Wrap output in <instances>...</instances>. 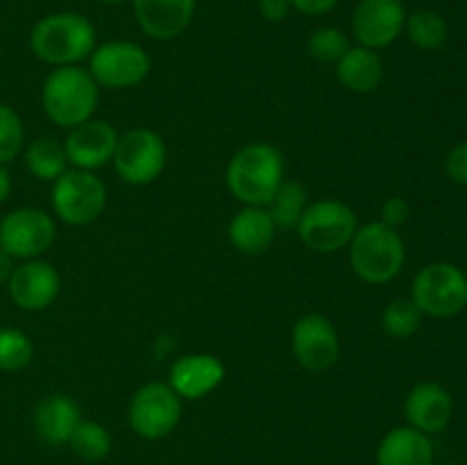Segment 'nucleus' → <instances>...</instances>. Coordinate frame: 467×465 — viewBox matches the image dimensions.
Listing matches in <instances>:
<instances>
[{"label":"nucleus","mask_w":467,"mask_h":465,"mask_svg":"<svg viewBox=\"0 0 467 465\" xmlns=\"http://www.w3.org/2000/svg\"><path fill=\"white\" fill-rule=\"evenodd\" d=\"M283 181L285 162L281 150L265 141L242 146L226 167L228 191L244 205L267 208Z\"/></svg>","instance_id":"obj_1"},{"label":"nucleus","mask_w":467,"mask_h":465,"mask_svg":"<svg viewBox=\"0 0 467 465\" xmlns=\"http://www.w3.org/2000/svg\"><path fill=\"white\" fill-rule=\"evenodd\" d=\"M30 48L41 62L53 67H76L94 53L96 30L82 14H50L32 27Z\"/></svg>","instance_id":"obj_2"},{"label":"nucleus","mask_w":467,"mask_h":465,"mask_svg":"<svg viewBox=\"0 0 467 465\" xmlns=\"http://www.w3.org/2000/svg\"><path fill=\"white\" fill-rule=\"evenodd\" d=\"M44 112L55 126L76 128L89 121L99 105V85L87 68L55 67L41 89Z\"/></svg>","instance_id":"obj_3"},{"label":"nucleus","mask_w":467,"mask_h":465,"mask_svg":"<svg viewBox=\"0 0 467 465\" xmlns=\"http://www.w3.org/2000/svg\"><path fill=\"white\" fill-rule=\"evenodd\" d=\"M349 263L356 276L369 285H383L400 276L406 263V244L397 228L381 222L358 226L349 242Z\"/></svg>","instance_id":"obj_4"},{"label":"nucleus","mask_w":467,"mask_h":465,"mask_svg":"<svg viewBox=\"0 0 467 465\" xmlns=\"http://www.w3.org/2000/svg\"><path fill=\"white\" fill-rule=\"evenodd\" d=\"M410 299L429 317H454L467 305V276L451 263H431L413 278Z\"/></svg>","instance_id":"obj_5"},{"label":"nucleus","mask_w":467,"mask_h":465,"mask_svg":"<svg viewBox=\"0 0 467 465\" xmlns=\"http://www.w3.org/2000/svg\"><path fill=\"white\" fill-rule=\"evenodd\" d=\"M356 231H358L356 212L336 199H324L308 205L301 214V222L296 223L299 240L313 253H337L349 246Z\"/></svg>","instance_id":"obj_6"},{"label":"nucleus","mask_w":467,"mask_h":465,"mask_svg":"<svg viewBox=\"0 0 467 465\" xmlns=\"http://www.w3.org/2000/svg\"><path fill=\"white\" fill-rule=\"evenodd\" d=\"M108 187L94 171L67 169L53 182L55 214L68 226H87L103 214Z\"/></svg>","instance_id":"obj_7"},{"label":"nucleus","mask_w":467,"mask_h":465,"mask_svg":"<svg viewBox=\"0 0 467 465\" xmlns=\"http://www.w3.org/2000/svg\"><path fill=\"white\" fill-rule=\"evenodd\" d=\"M112 164L128 185H150L167 167V146L155 130L135 128L119 137Z\"/></svg>","instance_id":"obj_8"},{"label":"nucleus","mask_w":467,"mask_h":465,"mask_svg":"<svg viewBox=\"0 0 467 465\" xmlns=\"http://www.w3.org/2000/svg\"><path fill=\"white\" fill-rule=\"evenodd\" d=\"M182 415V399L169 383H146L132 395L128 422L144 440H160L178 427Z\"/></svg>","instance_id":"obj_9"},{"label":"nucleus","mask_w":467,"mask_h":465,"mask_svg":"<svg viewBox=\"0 0 467 465\" xmlns=\"http://www.w3.org/2000/svg\"><path fill=\"white\" fill-rule=\"evenodd\" d=\"M89 73L105 89H130L146 80L150 57L135 41H108L89 55Z\"/></svg>","instance_id":"obj_10"},{"label":"nucleus","mask_w":467,"mask_h":465,"mask_svg":"<svg viewBox=\"0 0 467 465\" xmlns=\"http://www.w3.org/2000/svg\"><path fill=\"white\" fill-rule=\"evenodd\" d=\"M57 237L53 217L39 208H18L0 222V249L12 258L32 260L53 246Z\"/></svg>","instance_id":"obj_11"},{"label":"nucleus","mask_w":467,"mask_h":465,"mask_svg":"<svg viewBox=\"0 0 467 465\" xmlns=\"http://www.w3.org/2000/svg\"><path fill=\"white\" fill-rule=\"evenodd\" d=\"M292 354L301 367L310 372H327L340 358V337L331 319L308 313L296 319L292 328Z\"/></svg>","instance_id":"obj_12"},{"label":"nucleus","mask_w":467,"mask_h":465,"mask_svg":"<svg viewBox=\"0 0 467 465\" xmlns=\"http://www.w3.org/2000/svg\"><path fill=\"white\" fill-rule=\"evenodd\" d=\"M406 16L401 0H360L351 16L354 39L365 48H388L404 32Z\"/></svg>","instance_id":"obj_13"},{"label":"nucleus","mask_w":467,"mask_h":465,"mask_svg":"<svg viewBox=\"0 0 467 465\" xmlns=\"http://www.w3.org/2000/svg\"><path fill=\"white\" fill-rule=\"evenodd\" d=\"M117 144L119 132L112 123L89 119L68 130L67 140H64V150H67L68 164H73L76 169H85V171H96L112 162Z\"/></svg>","instance_id":"obj_14"},{"label":"nucleus","mask_w":467,"mask_h":465,"mask_svg":"<svg viewBox=\"0 0 467 465\" xmlns=\"http://www.w3.org/2000/svg\"><path fill=\"white\" fill-rule=\"evenodd\" d=\"M62 278L57 269L50 263L39 258L26 260L21 267L14 269L12 278L7 283L9 296L21 310H46L59 294Z\"/></svg>","instance_id":"obj_15"},{"label":"nucleus","mask_w":467,"mask_h":465,"mask_svg":"<svg viewBox=\"0 0 467 465\" xmlns=\"http://www.w3.org/2000/svg\"><path fill=\"white\" fill-rule=\"evenodd\" d=\"M226 378V367L213 354H187L169 369V386L181 399H203Z\"/></svg>","instance_id":"obj_16"},{"label":"nucleus","mask_w":467,"mask_h":465,"mask_svg":"<svg viewBox=\"0 0 467 465\" xmlns=\"http://www.w3.org/2000/svg\"><path fill=\"white\" fill-rule=\"evenodd\" d=\"M404 415L409 419V427L427 433L445 431L447 424L454 415V399L441 383L424 381L418 383L413 390L406 395Z\"/></svg>","instance_id":"obj_17"},{"label":"nucleus","mask_w":467,"mask_h":465,"mask_svg":"<svg viewBox=\"0 0 467 465\" xmlns=\"http://www.w3.org/2000/svg\"><path fill=\"white\" fill-rule=\"evenodd\" d=\"M141 30L158 41H171L187 30L196 0H130Z\"/></svg>","instance_id":"obj_18"},{"label":"nucleus","mask_w":467,"mask_h":465,"mask_svg":"<svg viewBox=\"0 0 467 465\" xmlns=\"http://www.w3.org/2000/svg\"><path fill=\"white\" fill-rule=\"evenodd\" d=\"M82 413L80 406L67 395H48L36 404L35 415H32V424L35 431L46 445H68V438L76 431L80 424Z\"/></svg>","instance_id":"obj_19"},{"label":"nucleus","mask_w":467,"mask_h":465,"mask_svg":"<svg viewBox=\"0 0 467 465\" xmlns=\"http://www.w3.org/2000/svg\"><path fill=\"white\" fill-rule=\"evenodd\" d=\"M377 465H433V442L413 427H397L383 436Z\"/></svg>","instance_id":"obj_20"},{"label":"nucleus","mask_w":467,"mask_h":465,"mask_svg":"<svg viewBox=\"0 0 467 465\" xmlns=\"http://www.w3.org/2000/svg\"><path fill=\"white\" fill-rule=\"evenodd\" d=\"M274 237H276V226H274L267 208L244 205L228 223V240L240 253H263L272 246Z\"/></svg>","instance_id":"obj_21"},{"label":"nucleus","mask_w":467,"mask_h":465,"mask_svg":"<svg viewBox=\"0 0 467 465\" xmlns=\"http://www.w3.org/2000/svg\"><path fill=\"white\" fill-rule=\"evenodd\" d=\"M336 78L354 94H372L383 82L381 55L365 46H351L345 57L336 64Z\"/></svg>","instance_id":"obj_22"},{"label":"nucleus","mask_w":467,"mask_h":465,"mask_svg":"<svg viewBox=\"0 0 467 465\" xmlns=\"http://www.w3.org/2000/svg\"><path fill=\"white\" fill-rule=\"evenodd\" d=\"M26 167L36 181L55 182L68 169V158L64 144L41 137L26 149Z\"/></svg>","instance_id":"obj_23"},{"label":"nucleus","mask_w":467,"mask_h":465,"mask_svg":"<svg viewBox=\"0 0 467 465\" xmlns=\"http://www.w3.org/2000/svg\"><path fill=\"white\" fill-rule=\"evenodd\" d=\"M306 208H308V191L296 181H283L267 203V212L276 228H296Z\"/></svg>","instance_id":"obj_24"},{"label":"nucleus","mask_w":467,"mask_h":465,"mask_svg":"<svg viewBox=\"0 0 467 465\" xmlns=\"http://www.w3.org/2000/svg\"><path fill=\"white\" fill-rule=\"evenodd\" d=\"M404 30L420 50H441L450 35L447 21L433 9H415L413 14H409Z\"/></svg>","instance_id":"obj_25"},{"label":"nucleus","mask_w":467,"mask_h":465,"mask_svg":"<svg viewBox=\"0 0 467 465\" xmlns=\"http://www.w3.org/2000/svg\"><path fill=\"white\" fill-rule=\"evenodd\" d=\"M68 445L82 460L99 463V460L108 459L112 451V436L103 424L94 422V419H80L76 431L68 438Z\"/></svg>","instance_id":"obj_26"},{"label":"nucleus","mask_w":467,"mask_h":465,"mask_svg":"<svg viewBox=\"0 0 467 465\" xmlns=\"http://www.w3.org/2000/svg\"><path fill=\"white\" fill-rule=\"evenodd\" d=\"M381 326L390 337L404 340L415 336L422 326V313L413 299H392L388 301L381 313Z\"/></svg>","instance_id":"obj_27"},{"label":"nucleus","mask_w":467,"mask_h":465,"mask_svg":"<svg viewBox=\"0 0 467 465\" xmlns=\"http://www.w3.org/2000/svg\"><path fill=\"white\" fill-rule=\"evenodd\" d=\"M35 356L32 340L18 328H0V369L21 372Z\"/></svg>","instance_id":"obj_28"},{"label":"nucleus","mask_w":467,"mask_h":465,"mask_svg":"<svg viewBox=\"0 0 467 465\" xmlns=\"http://www.w3.org/2000/svg\"><path fill=\"white\" fill-rule=\"evenodd\" d=\"M351 48L349 36L337 27H317L308 36V53L322 64H337Z\"/></svg>","instance_id":"obj_29"},{"label":"nucleus","mask_w":467,"mask_h":465,"mask_svg":"<svg viewBox=\"0 0 467 465\" xmlns=\"http://www.w3.org/2000/svg\"><path fill=\"white\" fill-rule=\"evenodd\" d=\"M26 141V128L21 117L9 105L0 103V164H9L16 160Z\"/></svg>","instance_id":"obj_30"},{"label":"nucleus","mask_w":467,"mask_h":465,"mask_svg":"<svg viewBox=\"0 0 467 465\" xmlns=\"http://www.w3.org/2000/svg\"><path fill=\"white\" fill-rule=\"evenodd\" d=\"M410 217V203L404 196H390L381 205V223L390 228H400Z\"/></svg>","instance_id":"obj_31"},{"label":"nucleus","mask_w":467,"mask_h":465,"mask_svg":"<svg viewBox=\"0 0 467 465\" xmlns=\"http://www.w3.org/2000/svg\"><path fill=\"white\" fill-rule=\"evenodd\" d=\"M445 171L459 185H467V140L456 144L445 160Z\"/></svg>","instance_id":"obj_32"},{"label":"nucleus","mask_w":467,"mask_h":465,"mask_svg":"<svg viewBox=\"0 0 467 465\" xmlns=\"http://www.w3.org/2000/svg\"><path fill=\"white\" fill-rule=\"evenodd\" d=\"M290 9V0H260V14H263L265 21L269 23L285 21Z\"/></svg>","instance_id":"obj_33"},{"label":"nucleus","mask_w":467,"mask_h":465,"mask_svg":"<svg viewBox=\"0 0 467 465\" xmlns=\"http://www.w3.org/2000/svg\"><path fill=\"white\" fill-rule=\"evenodd\" d=\"M292 9L301 14H308V16H322L336 9L337 0H290Z\"/></svg>","instance_id":"obj_34"},{"label":"nucleus","mask_w":467,"mask_h":465,"mask_svg":"<svg viewBox=\"0 0 467 465\" xmlns=\"http://www.w3.org/2000/svg\"><path fill=\"white\" fill-rule=\"evenodd\" d=\"M14 258L9 253H5L3 249H0V285H5V283H9V278H12L14 274Z\"/></svg>","instance_id":"obj_35"},{"label":"nucleus","mask_w":467,"mask_h":465,"mask_svg":"<svg viewBox=\"0 0 467 465\" xmlns=\"http://www.w3.org/2000/svg\"><path fill=\"white\" fill-rule=\"evenodd\" d=\"M9 191H12V178H9V171L5 169V164H0V205L7 201Z\"/></svg>","instance_id":"obj_36"},{"label":"nucleus","mask_w":467,"mask_h":465,"mask_svg":"<svg viewBox=\"0 0 467 465\" xmlns=\"http://www.w3.org/2000/svg\"><path fill=\"white\" fill-rule=\"evenodd\" d=\"M96 3H100V5H108V7H119V5H123V3H130V0H96Z\"/></svg>","instance_id":"obj_37"}]
</instances>
